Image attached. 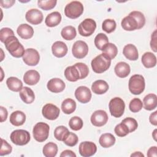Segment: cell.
Masks as SVG:
<instances>
[{
    "label": "cell",
    "mask_w": 157,
    "mask_h": 157,
    "mask_svg": "<svg viewBox=\"0 0 157 157\" xmlns=\"http://www.w3.org/2000/svg\"><path fill=\"white\" fill-rule=\"evenodd\" d=\"M21 99L26 104H31L35 99L34 91L29 87L25 86L20 91L19 93Z\"/></svg>",
    "instance_id": "26"
},
{
    "label": "cell",
    "mask_w": 157,
    "mask_h": 157,
    "mask_svg": "<svg viewBox=\"0 0 157 157\" xmlns=\"http://www.w3.org/2000/svg\"><path fill=\"white\" fill-rule=\"evenodd\" d=\"M75 98L82 104L88 102L91 98L90 90L85 86H80L75 91Z\"/></svg>",
    "instance_id": "15"
},
{
    "label": "cell",
    "mask_w": 157,
    "mask_h": 157,
    "mask_svg": "<svg viewBox=\"0 0 157 157\" xmlns=\"http://www.w3.org/2000/svg\"><path fill=\"white\" fill-rule=\"evenodd\" d=\"M78 141V136L74 132H69L63 140V142L69 147L75 146Z\"/></svg>",
    "instance_id": "41"
},
{
    "label": "cell",
    "mask_w": 157,
    "mask_h": 157,
    "mask_svg": "<svg viewBox=\"0 0 157 157\" xmlns=\"http://www.w3.org/2000/svg\"><path fill=\"white\" fill-rule=\"evenodd\" d=\"M83 121L82 118L77 116H74L72 117L69 121V126L72 130L78 131L81 129L83 127Z\"/></svg>",
    "instance_id": "38"
},
{
    "label": "cell",
    "mask_w": 157,
    "mask_h": 157,
    "mask_svg": "<svg viewBox=\"0 0 157 157\" xmlns=\"http://www.w3.org/2000/svg\"><path fill=\"white\" fill-rule=\"evenodd\" d=\"M6 84L9 90L15 92L20 91L23 88L22 82L15 77H9L6 80Z\"/></svg>",
    "instance_id": "31"
},
{
    "label": "cell",
    "mask_w": 157,
    "mask_h": 157,
    "mask_svg": "<svg viewBox=\"0 0 157 157\" xmlns=\"http://www.w3.org/2000/svg\"><path fill=\"white\" fill-rule=\"evenodd\" d=\"M96 28V21L91 18H86L78 26L79 34L84 37L92 35Z\"/></svg>",
    "instance_id": "8"
},
{
    "label": "cell",
    "mask_w": 157,
    "mask_h": 157,
    "mask_svg": "<svg viewBox=\"0 0 157 157\" xmlns=\"http://www.w3.org/2000/svg\"><path fill=\"white\" fill-rule=\"evenodd\" d=\"M117 26L116 22L112 19H105L102 24V29L107 33H111L115 31Z\"/></svg>",
    "instance_id": "39"
},
{
    "label": "cell",
    "mask_w": 157,
    "mask_h": 157,
    "mask_svg": "<svg viewBox=\"0 0 157 157\" xmlns=\"http://www.w3.org/2000/svg\"><path fill=\"white\" fill-rule=\"evenodd\" d=\"M79 153L82 156L90 157L94 155L97 151L96 145L90 141H84L79 145Z\"/></svg>",
    "instance_id": "12"
},
{
    "label": "cell",
    "mask_w": 157,
    "mask_h": 157,
    "mask_svg": "<svg viewBox=\"0 0 157 157\" xmlns=\"http://www.w3.org/2000/svg\"><path fill=\"white\" fill-rule=\"evenodd\" d=\"M57 3V1L54 0H47V1H37L38 7L44 10H49L53 9Z\"/></svg>",
    "instance_id": "42"
},
{
    "label": "cell",
    "mask_w": 157,
    "mask_h": 157,
    "mask_svg": "<svg viewBox=\"0 0 157 157\" xmlns=\"http://www.w3.org/2000/svg\"><path fill=\"white\" fill-rule=\"evenodd\" d=\"M18 36L23 39H28L31 38L34 34V29L30 25L23 23L18 26L17 29Z\"/></svg>",
    "instance_id": "20"
},
{
    "label": "cell",
    "mask_w": 157,
    "mask_h": 157,
    "mask_svg": "<svg viewBox=\"0 0 157 157\" xmlns=\"http://www.w3.org/2000/svg\"><path fill=\"white\" fill-rule=\"evenodd\" d=\"M12 143L17 145H25L28 144L30 140V134L24 129H17L13 131L10 136Z\"/></svg>",
    "instance_id": "7"
},
{
    "label": "cell",
    "mask_w": 157,
    "mask_h": 157,
    "mask_svg": "<svg viewBox=\"0 0 157 157\" xmlns=\"http://www.w3.org/2000/svg\"><path fill=\"white\" fill-rule=\"evenodd\" d=\"M0 115H1V122L2 123L6 120L8 115L7 109L3 106L0 107Z\"/></svg>",
    "instance_id": "50"
},
{
    "label": "cell",
    "mask_w": 157,
    "mask_h": 157,
    "mask_svg": "<svg viewBox=\"0 0 157 157\" xmlns=\"http://www.w3.org/2000/svg\"><path fill=\"white\" fill-rule=\"evenodd\" d=\"M142 63L146 68H151L156 64V57L151 52H147L143 54L142 56Z\"/></svg>",
    "instance_id": "29"
},
{
    "label": "cell",
    "mask_w": 157,
    "mask_h": 157,
    "mask_svg": "<svg viewBox=\"0 0 157 157\" xmlns=\"http://www.w3.org/2000/svg\"><path fill=\"white\" fill-rule=\"evenodd\" d=\"M61 35L64 39L67 40H71L74 39L77 35L76 29L72 26H65L61 30Z\"/></svg>",
    "instance_id": "34"
},
{
    "label": "cell",
    "mask_w": 157,
    "mask_h": 157,
    "mask_svg": "<svg viewBox=\"0 0 157 157\" xmlns=\"http://www.w3.org/2000/svg\"><path fill=\"white\" fill-rule=\"evenodd\" d=\"M83 6L77 1H73L67 4L64 8L65 15L71 19H75L79 17L83 12Z\"/></svg>",
    "instance_id": "5"
},
{
    "label": "cell",
    "mask_w": 157,
    "mask_h": 157,
    "mask_svg": "<svg viewBox=\"0 0 157 157\" xmlns=\"http://www.w3.org/2000/svg\"><path fill=\"white\" fill-rule=\"evenodd\" d=\"M109 90L108 83L103 80H98L93 82L91 85L92 91L96 94H102Z\"/></svg>",
    "instance_id": "25"
},
{
    "label": "cell",
    "mask_w": 157,
    "mask_h": 157,
    "mask_svg": "<svg viewBox=\"0 0 157 157\" xmlns=\"http://www.w3.org/2000/svg\"><path fill=\"white\" fill-rule=\"evenodd\" d=\"M15 2V1L14 0H7V1L5 0V1H1L0 2V4L2 7L7 9V8L11 7L14 4Z\"/></svg>",
    "instance_id": "51"
},
{
    "label": "cell",
    "mask_w": 157,
    "mask_h": 157,
    "mask_svg": "<svg viewBox=\"0 0 157 157\" xmlns=\"http://www.w3.org/2000/svg\"><path fill=\"white\" fill-rule=\"evenodd\" d=\"M145 79L142 75L134 74L129 80V90L133 94L138 95L142 93L145 90Z\"/></svg>",
    "instance_id": "3"
},
{
    "label": "cell",
    "mask_w": 157,
    "mask_h": 157,
    "mask_svg": "<svg viewBox=\"0 0 157 157\" xmlns=\"http://www.w3.org/2000/svg\"><path fill=\"white\" fill-rule=\"evenodd\" d=\"M61 157H76V155L74 152H73L72 150H65L62 151V153L60 154Z\"/></svg>",
    "instance_id": "54"
},
{
    "label": "cell",
    "mask_w": 157,
    "mask_h": 157,
    "mask_svg": "<svg viewBox=\"0 0 157 157\" xmlns=\"http://www.w3.org/2000/svg\"><path fill=\"white\" fill-rule=\"evenodd\" d=\"M64 74L66 78L70 82H76L78 79H81L80 72L75 64L67 67L64 70Z\"/></svg>",
    "instance_id": "17"
},
{
    "label": "cell",
    "mask_w": 157,
    "mask_h": 157,
    "mask_svg": "<svg viewBox=\"0 0 157 157\" xmlns=\"http://www.w3.org/2000/svg\"><path fill=\"white\" fill-rule=\"evenodd\" d=\"M144 107L145 110H152L157 106V96L155 94L150 93L146 95L143 99Z\"/></svg>",
    "instance_id": "27"
},
{
    "label": "cell",
    "mask_w": 157,
    "mask_h": 157,
    "mask_svg": "<svg viewBox=\"0 0 157 157\" xmlns=\"http://www.w3.org/2000/svg\"><path fill=\"white\" fill-rule=\"evenodd\" d=\"M25 18L29 23L34 25H37L42 23L44 16L40 10L37 9H31L26 12Z\"/></svg>",
    "instance_id": "14"
},
{
    "label": "cell",
    "mask_w": 157,
    "mask_h": 157,
    "mask_svg": "<svg viewBox=\"0 0 157 157\" xmlns=\"http://www.w3.org/2000/svg\"><path fill=\"white\" fill-rule=\"evenodd\" d=\"M109 108L112 116L115 118H119L124 113L125 104L121 98L115 97L110 101Z\"/></svg>",
    "instance_id": "6"
},
{
    "label": "cell",
    "mask_w": 157,
    "mask_h": 157,
    "mask_svg": "<svg viewBox=\"0 0 157 157\" xmlns=\"http://www.w3.org/2000/svg\"><path fill=\"white\" fill-rule=\"evenodd\" d=\"M123 54L129 60L136 61L139 58V53L136 47L131 44L126 45L123 50Z\"/></svg>",
    "instance_id": "23"
},
{
    "label": "cell",
    "mask_w": 157,
    "mask_h": 157,
    "mask_svg": "<svg viewBox=\"0 0 157 157\" xmlns=\"http://www.w3.org/2000/svg\"><path fill=\"white\" fill-rule=\"evenodd\" d=\"M67 50L66 44L62 41H56L52 46V53L57 58L64 57L67 54Z\"/></svg>",
    "instance_id": "19"
},
{
    "label": "cell",
    "mask_w": 157,
    "mask_h": 157,
    "mask_svg": "<svg viewBox=\"0 0 157 157\" xmlns=\"http://www.w3.org/2000/svg\"><path fill=\"white\" fill-rule=\"evenodd\" d=\"M156 33H157V31L156 29H155L153 33L151 34V40H150V47L151 48V50H153V52H157V49H156Z\"/></svg>",
    "instance_id": "49"
},
{
    "label": "cell",
    "mask_w": 157,
    "mask_h": 157,
    "mask_svg": "<svg viewBox=\"0 0 157 157\" xmlns=\"http://www.w3.org/2000/svg\"><path fill=\"white\" fill-rule=\"evenodd\" d=\"M61 21V15L58 12H53L47 15L45 23L48 27H54L58 25Z\"/></svg>",
    "instance_id": "28"
},
{
    "label": "cell",
    "mask_w": 157,
    "mask_h": 157,
    "mask_svg": "<svg viewBox=\"0 0 157 157\" xmlns=\"http://www.w3.org/2000/svg\"><path fill=\"white\" fill-rule=\"evenodd\" d=\"M1 147L0 150V156L9 155L12 152V146L4 139L1 138Z\"/></svg>",
    "instance_id": "46"
},
{
    "label": "cell",
    "mask_w": 157,
    "mask_h": 157,
    "mask_svg": "<svg viewBox=\"0 0 157 157\" xmlns=\"http://www.w3.org/2000/svg\"><path fill=\"white\" fill-rule=\"evenodd\" d=\"M111 59L102 53L93 58L91 62L93 71L98 74H101L106 71L110 66Z\"/></svg>",
    "instance_id": "2"
},
{
    "label": "cell",
    "mask_w": 157,
    "mask_h": 157,
    "mask_svg": "<svg viewBox=\"0 0 157 157\" xmlns=\"http://www.w3.org/2000/svg\"><path fill=\"white\" fill-rule=\"evenodd\" d=\"M9 121L10 123L13 126H21L26 121V115L24 112L20 110L14 111L10 114Z\"/></svg>",
    "instance_id": "21"
},
{
    "label": "cell",
    "mask_w": 157,
    "mask_h": 157,
    "mask_svg": "<svg viewBox=\"0 0 157 157\" xmlns=\"http://www.w3.org/2000/svg\"><path fill=\"white\" fill-rule=\"evenodd\" d=\"M81 74V79H83L86 78L89 73V69L87 65L83 63H75Z\"/></svg>",
    "instance_id": "48"
},
{
    "label": "cell",
    "mask_w": 157,
    "mask_h": 157,
    "mask_svg": "<svg viewBox=\"0 0 157 157\" xmlns=\"http://www.w3.org/2000/svg\"><path fill=\"white\" fill-rule=\"evenodd\" d=\"M109 44L107 36L104 33H99L94 38V44L98 49L103 50L104 47Z\"/></svg>",
    "instance_id": "35"
},
{
    "label": "cell",
    "mask_w": 157,
    "mask_h": 157,
    "mask_svg": "<svg viewBox=\"0 0 157 157\" xmlns=\"http://www.w3.org/2000/svg\"><path fill=\"white\" fill-rule=\"evenodd\" d=\"M114 131L117 136H118V137H124L129 133V129H128V126L124 123H123L122 122L120 123V124H118L115 126Z\"/></svg>",
    "instance_id": "43"
},
{
    "label": "cell",
    "mask_w": 157,
    "mask_h": 157,
    "mask_svg": "<svg viewBox=\"0 0 157 157\" xmlns=\"http://www.w3.org/2000/svg\"><path fill=\"white\" fill-rule=\"evenodd\" d=\"M99 142L103 148H109L115 144V137L111 133H104L100 136Z\"/></svg>",
    "instance_id": "30"
},
{
    "label": "cell",
    "mask_w": 157,
    "mask_h": 157,
    "mask_svg": "<svg viewBox=\"0 0 157 157\" xmlns=\"http://www.w3.org/2000/svg\"><path fill=\"white\" fill-rule=\"evenodd\" d=\"M142 107H143L142 101L139 98H137L132 99L129 104V110L133 113H136L139 112L142 109Z\"/></svg>",
    "instance_id": "40"
},
{
    "label": "cell",
    "mask_w": 157,
    "mask_h": 157,
    "mask_svg": "<svg viewBox=\"0 0 157 157\" xmlns=\"http://www.w3.org/2000/svg\"><path fill=\"white\" fill-rule=\"evenodd\" d=\"M40 80V74L36 70H29L23 75L24 82L29 85H34Z\"/></svg>",
    "instance_id": "22"
},
{
    "label": "cell",
    "mask_w": 157,
    "mask_h": 157,
    "mask_svg": "<svg viewBox=\"0 0 157 157\" xmlns=\"http://www.w3.org/2000/svg\"><path fill=\"white\" fill-rule=\"evenodd\" d=\"M47 86L48 90L51 92L58 93L62 92L64 90L66 85L61 78H53L48 82Z\"/></svg>",
    "instance_id": "16"
},
{
    "label": "cell",
    "mask_w": 157,
    "mask_h": 157,
    "mask_svg": "<svg viewBox=\"0 0 157 157\" xmlns=\"http://www.w3.org/2000/svg\"><path fill=\"white\" fill-rule=\"evenodd\" d=\"M152 137H153V139L156 141V137H157V129H155L153 132H152Z\"/></svg>",
    "instance_id": "56"
},
{
    "label": "cell",
    "mask_w": 157,
    "mask_h": 157,
    "mask_svg": "<svg viewBox=\"0 0 157 157\" xmlns=\"http://www.w3.org/2000/svg\"><path fill=\"white\" fill-rule=\"evenodd\" d=\"M131 15H132L136 20H137L139 25V29H141L142 28L144 27L145 23V18L144 15V14L139 12V11H132L131 13H129Z\"/></svg>",
    "instance_id": "44"
},
{
    "label": "cell",
    "mask_w": 157,
    "mask_h": 157,
    "mask_svg": "<svg viewBox=\"0 0 157 157\" xmlns=\"http://www.w3.org/2000/svg\"><path fill=\"white\" fill-rule=\"evenodd\" d=\"M49 125L44 122L36 123L33 129V134L34 139L39 142H42L46 140L49 135Z\"/></svg>",
    "instance_id": "4"
},
{
    "label": "cell",
    "mask_w": 157,
    "mask_h": 157,
    "mask_svg": "<svg viewBox=\"0 0 157 157\" xmlns=\"http://www.w3.org/2000/svg\"><path fill=\"white\" fill-rule=\"evenodd\" d=\"M69 132L68 129L64 126H59L56 127L54 131V137L59 141H63L65 137Z\"/></svg>",
    "instance_id": "37"
},
{
    "label": "cell",
    "mask_w": 157,
    "mask_h": 157,
    "mask_svg": "<svg viewBox=\"0 0 157 157\" xmlns=\"http://www.w3.org/2000/svg\"><path fill=\"white\" fill-rule=\"evenodd\" d=\"M149 121L153 125H157V111H155L150 114L149 117Z\"/></svg>",
    "instance_id": "53"
},
{
    "label": "cell",
    "mask_w": 157,
    "mask_h": 157,
    "mask_svg": "<svg viewBox=\"0 0 157 157\" xmlns=\"http://www.w3.org/2000/svg\"><path fill=\"white\" fill-rule=\"evenodd\" d=\"M12 36H14V33L9 28H2L0 31V40L3 43L8 37Z\"/></svg>",
    "instance_id": "47"
},
{
    "label": "cell",
    "mask_w": 157,
    "mask_h": 157,
    "mask_svg": "<svg viewBox=\"0 0 157 157\" xmlns=\"http://www.w3.org/2000/svg\"><path fill=\"white\" fill-rule=\"evenodd\" d=\"M40 60V55L39 52L34 48H27L25 50L23 56L24 63L30 66H36Z\"/></svg>",
    "instance_id": "10"
},
{
    "label": "cell",
    "mask_w": 157,
    "mask_h": 157,
    "mask_svg": "<svg viewBox=\"0 0 157 157\" xmlns=\"http://www.w3.org/2000/svg\"><path fill=\"white\" fill-rule=\"evenodd\" d=\"M131 156L132 157V156H136V157H144V155L143 153H142L140 151H135L134 153H132L131 155Z\"/></svg>",
    "instance_id": "55"
},
{
    "label": "cell",
    "mask_w": 157,
    "mask_h": 157,
    "mask_svg": "<svg viewBox=\"0 0 157 157\" xmlns=\"http://www.w3.org/2000/svg\"><path fill=\"white\" fill-rule=\"evenodd\" d=\"M42 152L45 157H54L57 154L58 146L54 142H48L44 146Z\"/></svg>",
    "instance_id": "33"
},
{
    "label": "cell",
    "mask_w": 157,
    "mask_h": 157,
    "mask_svg": "<svg viewBox=\"0 0 157 157\" xmlns=\"http://www.w3.org/2000/svg\"><path fill=\"white\" fill-rule=\"evenodd\" d=\"M121 27L126 31H134L139 29V25L136 18L130 13L123 18L121 22Z\"/></svg>",
    "instance_id": "18"
},
{
    "label": "cell",
    "mask_w": 157,
    "mask_h": 157,
    "mask_svg": "<svg viewBox=\"0 0 157 157\" xmlns=\"http://www.w3.org/2000/svg\"><path fill=\"white\" fill-rule=\"evenodd\" d=\"M157 147L156 146L151 147L147 151V156L156 157L157 156Z\"/></svg>",
    "instance_id": "52"
},
{
    "label": "cell",
    "mask_w": 157,
    "mask_h": 157,
    "mask_svg": "<svg viewBox=\"0 0 157 157\" xmlns=\"http://www.w3.org/2000/svg\"><path fill=\"white\" fill-rule=\"evenodd\" d=\"M108 115L103 110L94 111L91 116V122L93 125L97 127H101L106 124L108 121Z\"/></svg>",
    "instance_id": "11"
},
{
    "label": "cell",
    "mask_w": 157,
    "mask_h": 157,
    "mask_svg": "<svg viewBox=\"0 0 157 157\" xmlns=\"http://www.w3.org/2000/svg\"><path fill=\"white\" fill-rule=\"evenodd\" d=\"M118 53L117 46L112 43H109L102 50V54L109 58L110 59H113Z\"/></svg>",
    "instance_id": "36"
},
{
    "label": "cell",
    "mask_w": 157,
    "mask_h": 157,
    "mask_svg": "<svg viewBox=\"0 0 157 157\" xmlns=\"http://www.w3.org/2000/svg\"><path fill=\"white\" fill-rule=\"evenodd\" d=\"M59 109L56 105L51 103L45 104L42 109V115L49 120H56L59 117Z\"/></svg>",
    "instance_id": "13"
},
{
    "label": "cell",
    "mask_w": 157,
    "mask_h": 157,
    "mask_svg": "<svg viewBox=\"0 0 157 157\" xmlns=\"http://www.w3.org/2000/svg\"><path fill=\"white\" fill-rule=\"evenodd\" d=\"M73 56L77 59L85 58L88 53V46L87 44L83 40H77L74 42L72 48Z\"/></svg>",
    "instance_id": "9"
},
{
    "label": "cell",
    "mask_w": 157,
    "mask_h": 157,
    "mask_svg": "<svg viewBox=\"0 0 157 157\" xmlns=\"http://www.w3.org/2000/svg\"><path fill=\"white\" fill-rule=\"evenodd\" d=\"M4 43L5 44L6 48L12 56L15 58L23 56L25 52V48L15 36H10L4 41Z\"/></svg>",
    "instance_id": "1"
},
{
    "label": "cell",
    "mask_w": 157,
    "mask_h": 157,
    "mask_svg": "<svg viewBox=\"0 0 157 157\" xmlns=\"http://www.w3.org/2000/svg\"><path fill=\"white\" fill-rule=\"evenodd\" d=\"M76 109V102L71 98L64 99L61 104V110L65 114H71Z\"/></svg>",
    "instance_id": "32"
},
{
    "label": "cell",
    "mask_w": 157,
    "mask_h": 157,
    "mask_svg": "<svg viewBox=\"0 0 157 157\" xmlns=\"http://www.w3.org/2000/svg\"><path fill=\"white\" fill-rule=\"evenodd\" d=\"M122 123H124L128 128L129 132H132L134 131L138 126V124L137 121L131 117H127L122 120Z\"/></svg>",
    "instance_id": "45"
},
{
    "label": "cell",
    "mask_w": 157,
    "mask_h": 157,
    "mask_svg": "<svg viewBox=\"0 0 157 157\" xmlns=\"http://www.w3.org/2000/svg\"><path fill=\"white\" fill-rule=\"evenodd\" d=\"M115 74L120 78H125L130 73L131 69L129 65L126 62L118 63L114 68Z\"/></svg>",
    "instance_id": "24"
}]
</instances>
